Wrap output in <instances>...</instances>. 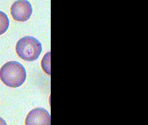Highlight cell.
I'll return each instance as SVG.
<instances>
[{"mask_svg":"<svg viewBox=\"0 0 148 125\" xmlns=\"http://www.w3.org/2000/svg\"><path fill=\"white\" fill-rule=\"evenodd\" d=\"M41 66L44 71L48 75H51V52L44 56L41 61Z\"/></svg>","mask_w":148,"mask_h":125,"instance_id":"6","label":"cell"},{"mask_svg":"<svg viewBox=\"0 0 148 125\" xmlns=\"http://www.w3.org/2000/svg\"><path fill=\"white\" fill-rule=\"evenodd\" d=\"M9 23L10 21L6 14L0 11V35L4 34L7 30Z\"/></svg>","mask_w":148,"mask_h":125,"instance_id":"5","label":"cell"},{"mask_svg":"<svg viewBox=\"0 0 148 125\" xmlns=\"http://www.w3.org/2000/svg\"><path fill=\"white\" fill-rule=\"evenodd\" d=\"M25 124V125H51V115L45 109H34L28 113Z\"/></svg>","mask_w":148,"mask_h":125,"instance_id":"4","label":"cell"},{"mask_svg":"<svg viewBox=\"0 0 148 125\" xmlns=\"http://www.w3.org/2000/svg\"><path fill=\"white\" fill-rule=\"evenodd\" d=\"M40 42L32 36H25L19 40L16 45L18 55L27 61H33L38 58L42 52Z\"/></svg>","mask_w":148,"mask_h":125,"instance_id":"2","label":"cell"},{"mask_svg":"<svg viewBox=\"0 0 148 125\" xmlns=\"http://www.w3.org/2000/svg\"><path fill=\"white\" fill-rule=\"evenodd\" d=\"M0 125H7L5 121L1 117H0Z\"/></svg>","mask_w":148,"mask_h":125,"instance_id":"7","label":"cell"},{"mask_svg":"<svg viewBox=\"0 0 148 125\" xmlns=\"http://www.w3.org/2000/svg\"><path fill=\"white\" fill-rule=\"evenodd\" d=\"M11 13L15 21H26L32 15V8L30 3L26 0L16 1L11 7Z\"/></svg>","mask_w":148,"mask_h":125,"instance_id":"3","label":"cell"},{"mask_svg":"<svg viewBox=\"0 0 148 125\" xmlns=\"http://www.w3.org/2000/svg\"><path fill=\"white\" fill-rule=\"evenodd\" d=\"M26 76L24 66L15 61L6 62L0 69V79L5 85L10 87H20L25 82Z\"/></svg>","mask_w":148,"mask_h":125,"instance_id":"1","label":"cell"}]
</instances>
